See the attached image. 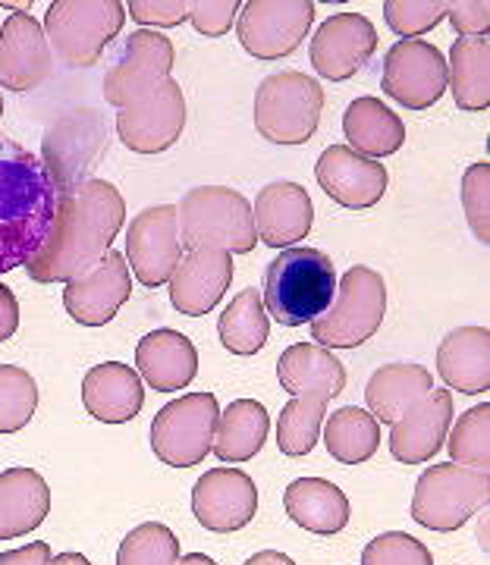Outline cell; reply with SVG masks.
<instances>
[{
  "instance_id": "obj_15",
  "label": "cell",
  "mask_w": 490,
  "mask_h": 565,
  "mask_svg": "<svg viewBox=\"0 0 490 565\" xmlns=\"http://www.w3.org/2000/svg\"><path fill=\"white\" fill-rule=\"evenodd\" d=\"M185 129V95L177 79L161 82L136 104L117 114V136L136 154H161Z\"/></svg>"
},
{
  "instance_id": "obj_49",
  "label": "cell",
  "mask_w": 490,
  "mask_h": 565,
  "mask_svg": "<svg viewBox=\"0 0 490 565\" xmlns=\"http://www.w3.org/2000/svg\"><path fill=\"white\" fill-rule=\"evenodd\" d=\"M47 565H92L82 553H57V556H51V563Z\"/></svg>"
},
{
  "instance_id": "obj_32",
  "label": "cell",
  "mask_w": 490,
  "mask_h": 565,
  "mask_svg": "<svg viewBox=\"0 0 490 565\" xmlns=\"http://www.w3.org/2000/svg\"><path fill=\"white\" fill-rule=\"evenodd\" d=\"M267 430H270V418H267L265 405L258 399H236L226 405V412H221L217 418L211 452L226 465L248 462L267 444Z\"/></svg>"
},
{
  "instance_id": "obj_37",
  "label": "cell",
  "mask_w": 490,
  "mask_h": 565,
  "mask_svg": "<svg viewBox=\"0 0 490 565\" xmlns=\"http://www.w3.org/2000/svg\"><path fill=\"white\" fill-rule=\"evenodd\" d=\"M449 462L466 468H490V403L471 405L447 434Z\"/></svg>"
},
{
  "instance_id": "obj_42",
  "label": "cell",
  "mask_w": 490,
  "mask_h": 565,
  "mask_svg": "<svg viewBox=\"0 0 490 565\" xmlns=\"http://www.w3.org/2000/svg\"><path fill=\"white\" fill-rule=\"evenodd\" d=\"M362 565H434L430 550L406 531H387L368 541Z\"/></svg>"
},
{
  "instance_id": "obj_33",
  "label": "cell",
  "mask_w": 490,
  "mask_h": 565,
  "mask_svg": "<svg viewBox=\"0 0 490 565\" xmlns=\"http://www.w3.org/2000/svg\"><path fill=\"white\" fill-rule=\"evenodd\" d=\"M447 88L459 110L481 114L490 107V41L459 39L449 47Z\"/></svg>"
},
{
  "instance_id": "obj_9",
  "label": "cell",
  "mask_w": 490,
  "mask_h": 565,
  "mask_svg": "<svg viewBox=\"0 0 490 565\" xmlns=\"http://www.w3.org/2000/svg\"><path fill=\"white\" fill-rule=\"evenodd\" d=\"M221 405L214 393H189L167 403L151 422V449L170 468H195L214 446Z\"/></svg>"
},
{
  "instance_id": "obj_5",
  "label": "cell",
  "mask_w": 490,
  "mask_h": 565,
  "mask_svg": "<svg viewBox=\"0 0 490 565\" xmlns=\"http://www.w3.org/2000/svg\"><path fill=\"white\" fill-rule=\"evenodd\" d=\"M387 315V282L374 267H349L337 280V296L321 318L308 323L311 343L324 349H355L368 343Z\"/></svg>"
},
{
  "instance_id": "obj_20",
  "label": "cell",
  "mask_w": 490,
  "mask_h": 565,
  "mask_svg": "<svg viewBox=\"0 0 490 565\" xmlns=\"http://www.w3.org/2000/svg\"><path fill=\"white\" fill-rule=\"evenodd\" d=\"M51 63L41 22L25 10H13L0 29V85L20 95L35 92L51 76Z\"/></svg>"
},
{
  "instance_id": "obj_28",
  "label": "cell",
  "mask_w": 490,
  "mask_h": 565,
  "mask_svg": "<svg viewBox=\"0 0 490 565\" xmlns=\"http://www.w3.org/2000/svg\"><path fill=\"white\" fill-rule=\"evenodd\" d=\"M51 512V487L35 468H7L0 475V541L32 534Z\"/></svg>"
},
{
  "instance_id": "obj_44",
  "label": "cell",
  "mask_w": 490,
  "mask_h": 565,
  "mask_svg": "<svg viewBox=\"0 0 490 565\" xmlns=\"http://www.w3.org/2000/svg\"><path fill=\"white\" fill-rule=\"evenodd\" d=\"M126 13L139 25H155L158 29H173L189 20V0H132Z\"/></svg>"
},
{
  "instance_id": "obj_16",
  "label": "cell",
  "mask_w": 490,
  "mask_h": 565,
  "mask_svg": "<svg viewBox=\"0 0 490 565\" xmlns=\"http://www.w3.org/2000/svg\"><path fill=\"white\" fill-rule=\"evenodd\" d=\"M132 296V274L120 252H107L88 274L63 286V308L82 327H104Z\"/></svg>"
},
{
  "instance_id": "obj_1",
  "label": "cell",
  "mask_w": 490,
  "mask_h": 565,
  "mask_svg": "<svg viewBox=\"0 0 490 565\" xmlns=\"http://www.w3.org/2000/svg\"><path fill=\"white\" fill-rule=\"evenodd\" d=\"M126 221L120 189L107 180H85L57 195V207L39 252L25 262L35 282H66L88 274L110 252Z\"/></svg>"
},
{
  "instance_id": "obj_46",
  "label": "cell",
  "mask_w": 490,
  "mask_h": 565,
  "mask_svg": "<svg viewBox=\"0 0 490 565\" xmlns=\"http://www.w3.org/2000/svg\"><path fill=\"white\" fill-rule=\"evenodd\" d=\"M20 327V302L10 286L0 282V343H7Z\"/></svg>"
},
{
  "instance_id": "obj_6",
  "label": "cell",
  "mask_w": 490,
  "mask_h": 565,
  "mask_svg": "<svg viewBox=\"0 0 490 565\" xmlns=\"http://www.w3.org/2000/svg\"><path fill=\"white\" fill-rule=\"evenodd\" d=\"M126 22L120 0H57L44 13V39L51 57L70 70H85L102 61L104 47L117 39Z\"/></svg>"
},
{
  "instance_id": "obj_19",
  "label": "cell",
  "mask_w": 490,
  "mask_h": 565,
  "mask_svg": "<svg viewBox=\"0 0 490 565\" xmlns=\"http://www.w3.org/2000/svg\"><path fill=\"white\" fill-rule=\"evenodd\" d=\"M318 185L324 189L327 199H333L343 207L365 211L381 204L387 192L390 177L381 161H371L365 154L352 151L349 145H330L315 163Z\"/></svg>"
},
{
  "instance_id": "obj_25",
  "label": "cell",
  "mask_w": 490,
  "mask_h": 565,
  "mask_svg": "<svg viewBox=\"0 0 490 565\" xmlns=\"http://www.w3.org/2000/svg\"><path fill=\"white\" fill-rule=\"evenodd\" d=\"M82 405L102 424L132 422L145 405V384L136 367L122 362H104L85 371Z\"/></svg>"
},
{
  "instance_id": "obj_38",
  "label": "cell",
  "mask_w": 490,
  "mask_h": 565,
  "mask_svg": "<svg viewBox=\"0 0 490 565\" xmlns=\"http://www.w3.org/2000/svg\"><path fill=\"white\" fill-rule=\"evenodd\" d=\"M39 408V384L35 377L17 367V364H0V434H17L32 422Z\"/></svg>"
},
{
  "instance_id": "obj_18",
  "label": "cell",
  "mask_w": 490,
  "mask_h": 565,
  "mask_svg": "<svg viewBox=\"0 0 490 565\" xmlns=\"http://www.w3.org/2000/svg\"><path fill=\"white\" fill-rule=\"evenodd\" d=\"M377 51V29L362 13H337L315 32L308 57L318 76L330 82L352 79Z\"/></svg>"
},
{
  "instance_id": "obj_41",
  "label": "cell",
  "mask_w": 490,
  "mask_h": 565,
  "mask_svg": "<svg viewBox=\"0 0 490 565\" xmlns=\"http://www.w3.org/2000/svg\"><path fill=\"white\" fill-rule=\"evenodd\" d=\"M459 199H462V211H466V221H469L475 239L488 248L490 243V163L488 161L471 163L469 170L462 173Z\"/></svg>"
},
{
  "instance_id": "obj_48",
  "label": "cell",
  "mask_w": 490,
  "mask_h": 565,
  "mask_svg": "<svg viewBox=\"0 0 490 565\" xmlns=\"http://www.w3.org/2000/svg\"><path fill=\"white\" fill-rule=\"evenodd\" d=\"M245 565H296L286 553L280 550H262V553H255V556H248Z\"/></svg>"
},
{
  "instance_id": "obj_8",
  "label": "cell",
  "mask_w": 490,
  "mask_h": 565,
  "mask_svg": "<svg viewBox=\"0 0 490 565\" xmlns=\"http://www.w3.org/2000/svg\"><path fill=\"white\" fill-rule=\"evenodd\" d=\"M321 110V82L299 70L274 73L255 92V129L274 145H306L318 132Z\"/></svg>"
},
{
  "instance_id": "obj_43",
  "label": "cell",
  "mask_w": 490,
  "mask_h": 565,
  "mask_svg": "<svg viewBox=\"0 0 490 565\" xmlns=\"http://www.w3.org/2000/svg\"><path fill=\"white\" fill-rule=\"evenodd\" d=\"M239 0H192L189 3V22L204 39H221L233 29V20L239 17Z\"/></svg>"
},
{
  "instance_id": "obj_17",
  "label": "cell",
  "mask_w": 490,
  "mask_h": 565,
  "mask_svg": "<svg viewBox=\"0 0 490 565\" xmlns=\"http://www.w3.org/2000/svg\"><path fill=\"white\" fill-rule=\"evenodd\" d=\"M258 512V487L239 468H211L192 487V515L214 534L243 531Z\"/></svg>"
},
{
  "instance_id": "obj_31",
  "label": "cell",
  "mask_w": 490,
  "mask_h": 565,
  "mask_svg": "<svg viewBox=\"0 0 490 565\" xmlns=\"http://www.w3.org/2000/svg\"><path fill=\"white\" fill-rule=\"evenodd\" d=\"M343 136H347L349 148L365 154L371 161L396 154L406 141V126L403 120L390 110L381 98H355L347 107L343 117Z\"/></svg>"
},
{
  "instance_id": "obj_4",
  "label": "cell",
  "mask_w": 490,
  "mask_h": 565,
  "mask_svg": "<svg viewBox=\"0 0 490 565\" xmlns=\"http://www.w3.org/2000/svg\"><path fill=\"white\" fill-rule=\"evenodd\" d=\"M180 243L185 252L217 248L230 255H248L258 245L252 204L236 189L226 185H199L189 189L177 204Z\"/></svg>"
},
{
  "instance_id": "obj_40",
  "label": "cell",
  "mask_w": 490,
  "mask_h": 565,
  "mask_svg": "<svg viewBox=\"0 0 490 565\" xmlns=\"http://www.w3.org/2000/svg\"><path fill=\"white\" fill-rule=\"evenodd\" d=\"M447 17V0H387L384 20L400 39H418Z\"/></svg>"
},
{
  "instance_id": "obj_3",
  "label": "cell",
  "mask_w": 490,
  "mask_h": 565,
  "mask_svg": "<svg viewBox=\"0 0 490 565\" xmlns=\"http://www.w3.org/2000/svg\"><path fill=\"white\" fill-rule=\"evenodd\" d=\"M337 296L333 262L318 248L292 245L267 264L262 302L267 318L284 327H302L321 318Z\"/></svg>"
},
{
  "instance_id": "obj_11",
  "label": "cell",
  "mask_w": 490,
  "mask_h": 565,
  "mask_svg": "<svg viewBox=\"0 0 490 565\" xmlns=\"http://www.w3.org/2000/svg\"><path fill=\"white\" fill-rule=\"evenodd\" d=\"M381 88L408 110H428L447 92V57L434 41H396L384 57Z\"/></svg>"
},
{
  "instance_id": "obj_27",
  "label": "cell",
  "mask_w": 490,
  "mask_h": 565,
  "mask_svg": "<svg viewBox=\"0 0 490 565\" xmlns=\"http://www.w3.org/2000/svg\"><path fill=\"white\" fill-rule=\"evenodd\" d=\"M437 374L456 393L478 396L490 390V330L459 327L437 345Z\"/></svg>"
},
{
  "instance_id": "obj_34",
  "label": "cell",
  "mask_w": 490,
  "mask_h": 565,
  "mask_svg": "<svg viewBox=\"0 0 490 565\" xmlns=\"http://www.w3.org/2000/svg\"><path fill=\"white\" fill-rule=\"evenodd\" d=\"M324 446L337 462L362 465L381 446V424L359 405L337 408L324 418Z\"/></svg>"
},
{
  "instance_id": "obj_13",
  "label": "cell",
  "mask_w": 490,
  "mask_h": 565,
  "mask_svg": "<svg viewBox=\"0 0 490 565\" xmlns=\"http://www.w3.org/2000/svg\"><path fill=\"white\" fill-rule=\"evenodd\" d=\"M177 61L173 41L155 32L139 29L126 39V47L117 63L104 76V98L110 107H129L148 92H155L161 82L170 79V70Z\"/></svg>"
},
{
  "instance_id": "obj_12",
  "label": "cell",
  "mask_w": 490,
  "mask_h": 565,
  "mask_svg": "<svg viewBox=\"0 0 490 565\" xmlns=\"http://www.w3.org/2000/svg\"><path fill=\"white\" fill-rule=\"evenodd\" d=\"M126 258H129V274L148 289L170 282L183 258L177 204H155L132 217L126 230Z\"/></svg>"
},
{
  "instance_id": "obj_39",
  "label": "cell",
  "mask_w": 490,
  "mask_h": 565,
  "mask_svg": "<svg viewBox=\"0 0 490 565\" xmlns=\"http://www.w3.org/2000/svg\"><path fill=\"white\" fill-rule=\"evenodd\" d=\"M180 541L161 522H145L122 537L117 550V565H177Z\"/></svg>"
},
{
  "instance_id": "obj_47",
  "label": "cell",
  "mask_w": 490,
  "mask_h": 565,
  "mask_svg": "<svg viewBox=\"0 0 490 565\" xmlns=\"http://www.w3.org/2000/svg\"><path fill=\"white\" fill-rule=\"evenodd\" d=\"M51 563V546L47 544H25L20 550L0 553V565H47Z\"/></svg>"
},
{
  "instance_id": "obj_50",
  "label": "cell",
  "mask_w": 490,
  "mask_h": 565,
  "mask_svg": "<svg viewBox=\"0 0 490 565\" xmlns=\"http://www.w3.org/2000/svg\"><path fill=\"white\" fill-rule=\"evenodd\" d=\"M177 565H217L211 556H204V553H189V556H183Z\"/></svg>"
},
{
  "instance_id": "obj_45",
  "label": "cell",
  "mask_w": 490,
  "mask_h": 565,
  "mask_svg": "<svg viewBox=\"0 0 490 565\" xmlns=\"http://www.w3.org/2000/svg\"><path fill=\"white\" fill-rule=\"evenodd\" d=\"M447 20L462 39H488L490 3L488 0H459L447 3Z\"/></svg>"
},
{
  "instance_id": "obj_24",
  "label": "cell",
  "mask_w": 490,
  "mask_h": 565,
  "mask_svg": "<svg viewBox=\"0 0 490 565\" xmlns=\"http://www.w3.org/2000/svg\"><path fill=\"white\" fill-rule=\"evenodd\" d=\"M136 371L158 393H180L199 374V349L180 330H151L136 345Z\"/></svg>"
},
{
  "instance_id": "obj_51",
  "label": "cell",
  "mask_w": 490,
  "mask_h": 565,
  "mask_svg": "<svg viewBox=\"0 0 490 565\" xmlns=\"http://www.w3.org/2000/svg\"><path fill=\"white\" fill-rule=\"evenodd\" d=\"M0 117H3V92H0Z\"/></svg>"
},
{
  "instance_id": "obj_22",
  "label": "cell",
  "mask_w": 490,
  "mask_h": 565,
  "mask_svg": "<svg viewBox=\"0 0 490 565\" xmlns=\"http://www.w3.org/2000/svg\"><path fill=\"white\" fill-rule=\"evenodd\" d=\"M233 274L236 267L230 252H185L170 277V305L185 318H202L224 299Z\"/></svg>"
},
{
  "instance_id": "obj_36",
  "label": "cell",
  "mask_w": 490,
  "mask_h": 565,
  "mask_svg": "<svg viewBox=\"0 0 490 565\" xmlns=\"http://www.w3.org/2000/svg\"><path fill=\"white\" fill-rule=\"evenodd\" d=\"M327 418V403L321 399H308V396H292L284 405L280 418H277V446L284 456H308L318 440H321V430H324Z\"/></svg>"
},
{
  "instance_id": "obj_21",
  "label": "cell",
  "mask_w": 490,
  "mask_h": 565,
  "mask_svg": "<svg viewBox=\"0 0 490 565\" xmlns=\"http://www.w3.org/2000/svg\"><path fill=\"white\" fill-rule=\"evenodd\" d=\"M252 217H255L258 239L284 252V248L302 243L311 233L315 204H311L306 185H299V182H267L252 204Z\"/></svg>"
},
{
  "instance_id": "obj_35",
  "label": "cell",
  "mask_w": 490,
  "mask_h": 565,
  "mask_svg": "<svg viewBox=\"0 0 490 565\" xmlns=\"http://www.w3.org/2000/svg\"><path fill=\"white\" fill-rule=\"evenodd\" d=\"M217 333H221L224 349H230L233 355H255L265 349L267 337H270V318L262 302V292L255 286L243 289L233 302L226 305L221 321H217Z\"/></svg>"
},
{
  "instance_id": "obj_7",
  "label": "cell",
  "mask_w": 490,
  "mask_h": 565,
  "mask_svg": "<svg viewBox=\"0 0 490 565\" xmlns=\"http://www.w3.org/2000/svg\"><path fill=\"white\" fill-rule=\"evenodd\" d=\"M490 471L466 468L456 462H434L422 471L415 497H412V519L428 531H459L478 512L488 509Z\"/></svg>"
},
{
  "instance_id": "obj_10",
  "label": "cell",
  "mask_w": 490,
  "mask_h": 565,
  "mask_svg": "<svg viewBox=\"0 0 490 565\" xmlns=\"http://www.w3.org/2000/svg\"><path fill=\"white\" fill-rule=\"evenodd\" d=\"M311 22V0H245L236 17V32L252 57L280 61L308 39Z\"/></svg>"
},
{
  "instance_id": "obj_23",
  "label": "cell",
  "mask_w": 490,
  "mask_h": 565,
  "mask_svg": "<svg viewBox=\"0 0 490 565\" xmlns=\"http://www.w3.org/2000/svg\"><path fill=\"white\" fill-rule=\"evenodd\" d=\"M452 393L430 390L422 403L406 412L396 424H390V452L403 465L434 462V456L447 446L452 427Z\"/></svg>"
},
{
  "instance_id": "obj_30",
  "label": "cell",
  "mask_w": 490,
  "mask_h": 565,
  "mask_svg": "<svg viewBox=\"0 0 490 565\" xmlns=\"http://www.w3.org/2000/svg\"><path fill=\"white\" fill-rule=\"evenodd\" d=\"M434 390V377L422 364H384L371 374L365 386V403L374 422L396 424L406 412L422 403Z\"/></svg>"
},
{
  "instance_id": "obj_26",
  "label": "cell",
  "mask_w": 490,
  "mask_h": 565,
  "mask_svg": "<svg viewBox=\"0 0 490 565\" xmlns=\"http://www.w3.org/2000/svg\"><path fill=\"white\" fill-rule=\"evenodd\" d=\"M277 381L289 396H308L330 403L347 390L343 362L318 343H296L277 362Z\"/></svg>"
},
{
  "instance_id": "obj_14",
  "label": "cell",
  "mask_w": 490,
  "mask_h": 565,
  "mask_svg": "<svg viewBox=\"0 0 490 565\" xmlns=\"http://www.w3.org/2000/svg\"><path fill=\"white\" fill-rule=\"evenodd\" d=\"M104 122L95 110H76L54 122L44 136V170L54 182L57 195L88 180L104 151Z\"/></svg>"
},
{
  "instance_id": "obj_29",
  "label": "cell",
  "mask_w": 490,
  "mask_h": 565,
  "mask_svg": "<svg viewBox=\"0 0 490 565\" xmlns=\"http://www.w3.org/2000/svg\"><path fill=\"white\" fill-rule=\"evenodd\" d=\"M286 515L311 534H337L349 525V497L324 478H296L284 490Z\"/></svg>"
},
{
  "instance_id": "obj_2",
  "label": "cell",
  "mask_w": 490,
  "mask_h": 565,
  "mask_svg": "<svg viewBox=\"0 0 490 565\" xmlns=\"http://www.w3.org/2000/svg\"><path fill=\"white\" fill-rule=\"evenodd\" d=\"M57 189L39 154L0 136V277L25 267L47 236Z\"/></svg>"
}]
</instances>
